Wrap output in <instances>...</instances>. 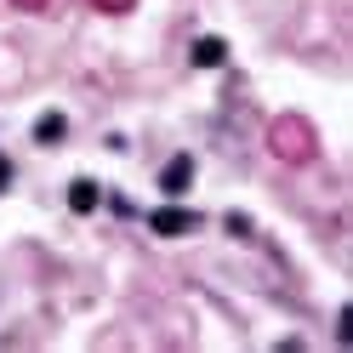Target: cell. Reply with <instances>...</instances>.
Listing matches in <instances>:
<instances>
[{
    "mask_svg": "<svg viewBox=\"0 0 353 353\" xmlns=\"http://www.w3.org/2000/svg\"><path fill=\"white\" fill-rule=\"evenodd\" d=\"M194 216L188 211H154V234H188Z\"/></svg>",
    "mask_w": 353,
    "mask_h": 353,
    "instance_id": "obj_1",
    "label": "cell"
},
{
    "mask_svg": "<svg viewBox=\"0 0 353 353\" xmlns=\"http://www.w3.org/2000/svg\"><path fill=\"white\" fill-rule=\"evenodd\" d=\"M69 205H74V211H92V205H97V188H92V183H74V188H69Z\"/></svg>",
    "mask_w": 353,
    "mask_h": 353,
    "instance_id": "obj_2",
    "label": "cell"
},
{
    "mask_svg": "<svg viewBox=\"0 0 353 353\" xmlns=\"http://www.w3.org/2000/svg\"><path fill=\"white\" fill-rule=\"evenodd\" d=\"M194 63H200V69L205 63H223V40H200V46H194Z\"/></svg>",
    "mask_w": 353,
    "mask_h": 353,
    "instance_id": "obj_3",
    "label": "cell"
},
{
    "mask_svg": "<svg viewBox=\"0 0 353 353\" xmlns=\"http://www.w3.org/2000/svg\"><path fill=\"white\" fill-rule=\"evenodd\" d=\"M188 176H194V165H188V160H176V165L165 171V188H188Z\"/></svg>",
    "mask_w": 353,
    "mask_h": 353,
    "instance_id": "obj_4",
    "label": "cell"
},
{
    "mask_svg": "<svg viewBox=\"0 0 353 353\" xmlns=\"http://www.w3.org/2000/svg\"><path fill=\"white\" fill-rule=\"evenodd\" d=\"M63 137V114H46L40 120V143H57Z\"/></svg>",
    "mask_w": 353,
    "mask_h": 353,
    "instance_id": "obj_5",
    "label": "cell"
},
{
    "mask_svg": "<svg viewBox=\"0 0 353 353\" xmlns=\"http://www.w3.org/2000/svg\"><path fill=\"white\" fill-rule=\"evenodd\" d=\"M12 183V160H6V154H0V188H6Z\"/></svg>",
    "mask_w": 353,
    "mask_h": 353,
    "instance_id": "obj_6",
    "label": "cell"
},
{
    "mask_svg": "<svg viewBox=\"0 0 353 353\" xmlns=\"http://www.w3.org/2000/svg\"><path fill=\"white\" fill-rule=\"evenodd\" d=\"M103 6H125V0H103Z\"/></svg>",
    "mask_w": 353,
    "mask_h": 353,
    "instance_id": "obj_7",
    "label": "cell"
},
{
    "mask_svg": "<svg viewBox=\"0 0 353 353\" xmlns=\"http://www.w3.org/2000/svg\"><path fill=\"white\" fill-rule=\"evenodd\" d=\"M23 6H40V0H23Z\"/></svg>",
    "mask_w": 353,
    "mask_h": 353,
    "instance_id": "obj_8",
    "label": "cell"
}]
</instances>
